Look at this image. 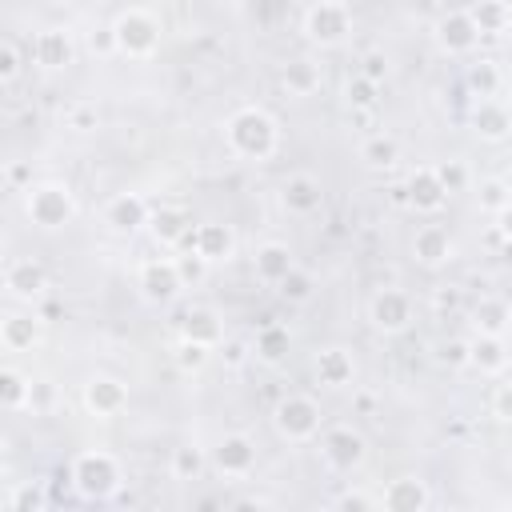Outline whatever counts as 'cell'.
<instances>
[{
    "label": "cell",
    "mask_w": 512,
    "mask_h": 512,
    "mask_svg": "<svg viewBox=\"0 0 512 512\" xmlns=\"http://www.w3.org/2000/svg\"><path fill=\"white\" fill-rule=\"evenodd\" d=\"M224 136H228V148H232L236 156H244V160H268V156L280 148V128H276V120H272L264 108H256V104L236 108V112L228 116V124H224Z\"/></svg>",
    "instance_id": "6da1fadb"
},
{
    "label": "cell",
    "mask_w": 512,
    "mask_h": 512,
    "mask_svg": "<svg viewBox=\"0 0 512 512\" xmlns=\"http://www.w3.org/2000/svg\"><path fill=\"white\" fill-rule=\"evenodd\" d=\"M72 488L84 496V500H108L116 488H120V464L112 452L104 448H88L72 460Z\"/></svg>",
    "instance_id": "7a4b0ae2"
},
{
    "label": "cell",
    "mask_w": 512,
    "mask_h": 512,
    "mask_svg": "<svg viewBox=\"0 0 512 512\" xmlns=\"http://www.w3.org/2000/svg\"><path fill=\"white\" fill-rule=\"evenodd\" d=\"M112 32H116V48H120L124 56H136V60L152 56L156 44H160V20H156L148 8H128V12H120L116 24H112Z\"/></svg>",
    "instance_id": "3957f363"
},
{
    "label": "cell",
    "mask_w": 512,
    "mask_h": 512,
    "mask_svg": "<svg viewBox=\"0 0 512 512\" xmlns=\"http://www.w3.org/2000/svg\"><path fill=\"white\" fill-rule=\"evenodd\" d=\"M24 208H28V220L36 224V228H64L68 220H72V212H76V200H72V192H68V184H28V200H24Z\"/></svg>",
    "instance_id": "277c9868"
},
{
    "label": "cell",
    "mask_w": 512,
    "mask_h": 512,
    "mask_svg": "<svg viewBox=\"0 0 512 512\" xmlns=\"http://www.w3.org/2000/svg\"><path fill=\"white\" fill-rule=\"evenodd\" d=\"M304 32H308V40H316L320 48H332V44H340V40L352 32V8H348L344 0H320V4L308 8Z\"/></svg>",
    "instance_id": "5b68a950"
},
{
    "label": "cell",
    "mask_w": 512,
    "mask_h": 512,
    "mask_svg": "<svg viewBox=\"0 0 512 512\" xmlns=\"http://www.w3.org/2000/svg\"><path fill=\"white\" fill-rule=\"evenodd\" d=\"M272 420H276V432L288 436V440H312L320 432V408H316L312 396H300V392L296 396H284L276 404Z\"/></svg>",
    "instance_id": "8992f818"
},
{
    "label": "cell",
    "mask_w": 512,
    "mask_h": 512,
    "mask_svg": "<svg viewBox=\"0 0 512 512\" xmlns=\"http://www.w3.org/2000/svg\"><path fill=\"white\" fill-rule=\"evenodd\" d=\"M184 288V276H180V264L172 256H156V260H144L140 264V292L152 300V304H168L176 300Z\"/></svg>",
    "instance_id": "52a82bcc"
},
{
    "label": "cell",
    "mask_w": 512,
    "mask_h": 512,
    "mask_svg": "<svg viewBox=\"0 0 512 512\" xmlns=\"http://www.w3.org/2000/svg\"><path fill=\"white\" fill-rule=\"evenodd\" d=\"M368 320H372V328H380L384 336L404 332V328L412 324V300H408V292H400V288H380V292L368 300Z\"/></svg>",
    "instance_id": "ba28073f"
},
{
    "label": "cell",
    "mask_w": 512,
    "mask_h": 512,
    "mask_svg": "<svg viewBox=\"0 0 512 512\" xmlns=\"http://www.w3.org/2000/svg\"><path fill=\"white\" fill-rule=\"evenodd\" d=\"M212 468L220 476H248L256 468V444L244 432H228L212 448Z\"/></svg>",
    "instance_id": "9c48e42d"
},
{
    "label": "cell",
    "mask_w": 512,
    "mask_h": 512,
    "mask_svg": "<svg viewBox=\"0 0 512 512\" xmlns=\"http://www.w3.org/2000/svg\"><path fill=\"white\" fill-rule=\"evenodd\" d=\"M404 200L416 208V212H440L444 208V200H448V188H444V180H440V172L432 168V164H420V168H412V176H408V184H404Z\"/></svg>",
    "instance_id": "30bf717a"
},
{
    "label": "cell",
    "mask_w": 512,
    "mask_h": 512,
    "mask_svg": "<svg viewBox=\"0 0 512 512\" xmlns=\"http://www.w3.org/2000/svg\"><path fill=\"white\" fill-rule=\"evenodd\" d=\"M320 452H324V460H328L332 468L352 472L356 464H364V436H360L356 428H348V424H336V428L324 432Z\"/></svg>",
    "instance_id": "8fae6325"
},
{
    "label": "cell",
    "mask_w": 512,
    "mask_h": 512,
    "mask_svg": "<svg viewBox=\"0 0 512 512\" xmlns=\"http://www.w3.org/2000/svg\"><path fill=\"white\" fill-rule=\"evenodd\" d=\"M184 244H188L196 256H204L208 264H220V260H228V256L236 252V236H232V228L220 224V220H204V224H196V228L188 232Z\"/></svg>",
    "instance_id": "7c38bea8"
},
{
    "label": "cell",
    "mask_w": 512,
    "mask_h": 512,
    "mask_svg": "<svg viewBox=\"0 0 512 512\" xmlns=\"http://www.w3.org/2000/svg\"><path fill=\"white\" fill-rule=\"evenodd\" d=\"M84 408L100 420H112L128 408V388L116 380V376H92L84 384Z\"/></svg>",
    "instance_id": "4fadbf2b"
},
{
    "label": "cell",
    "mask_w": 512,
    "mask_h": 512,
    "mask_svg": "<svg viewBox=\"0 0 512 512\" xmlns=\"http://www.w3.org/2000/svg\"><path fill=\"white\" fill-rule=\"evenodd\" d=\"M476 40H480V28H476L472 12L456 8V12H448V16H440V20H436V44H440L444 52H452V56L472 52V48H476Z\"/></svg>",
    "instance_id": "5bb4252c"
},
{
    "label": "cell",
    "mask_w": 512,
    "mask_h": 512,
    "mask_svg": "<svg viewBox=\"0 0 512 512\" xmlns=\"http://www.w3.org/2000/svg\"><path fill=\"white\" fill-rule=\"evenodd\" d=\"M152 220V208L140 192H120L104 204V224L116 228V232H136V228H148Z\"/></svg>",
    "instance_id": "9a60e30c"
},
{
    "label": "cell",
    "mask_w": 512,
    "mask_h": 512,
    "mask_svg": "<svg viewBox=\"0 0 512 512\" xmlns=\"http://www.w3.org/2000/svg\"><path fill=\"white\" fill-rule=\"evenodd\" d=\"M380 504H384L388 512H420V508L432 504V492H428L424 480H416V476H400V480H388V484H384Z\"/></svg>",
    "instance_id": "2e32d148"
},
{
    "label": "cell",
    "mask_w": 512,
    "mask_h": 512,
    "mask_svg": "<svg viewBox=\"0 0 512 512\" xmlns=\"http://www.w3.org/2000/svg\"><path fill=\"white\" fill-rule=\"evenodd\" d=\"M32 56H36L40 68L56 72V68H68V64H72L76 48H72V36H68L64 28H44V32H36V40H32Z\"/></svg>",
    "instance_id": "e0dca14e"
},
{
    "label": "cell",
    "mask_w": 512,
    "mask_h": 512,
    "mask_svg": "<svg viewBox=\"0 0 512 512\" xmlns=\"http://www.w3.org/2000/svg\"><path fill=\"white\" fill-rule=\"evenodd\" d=\"M472 128H476L480 140H492V144L504 140V136L512 132V112H508V104L496 100V96L476 100V108H472Z\"/></svg>",
    "instance_id": "ac0fdd59"
},
{
    "label": "cell",
    "mask_w": 512,
    "mask_h": 512,
    "mask_svg": "<svg viewBox=\"0 0 512 512\" xmlns=\"http://www.w3.org/2000/svg\"><path fill=\"white\" fill-rule=\"evenodd\" d=\"M4 288L16 296V300H36V296H44V288H48V272L36 264V260H12L8 264V272H4Z\"/></svg>",
    "instance_id": "d6986e66"
},
{
    "label": "cell",
    "mask_w": 512,
    "mask_h": 512,
    "mask_svg": "<svg viewBox=\"0 0 512 512\" xmlns=\"http://www.w3.org/2000/svg\"><path fill=\"white\" fill-rule=\"evenodd\" d=\"M280 200H284V208H288V212H296V216H312V212L320 208L324 192H320V180H316V176L296 172V176H288V180H284Z\"/></svg>",
    "instance_id": "ffe728a7"
},
{
    "label": "cell",
    "mask_w": 512,
    "mask_h": 512,
    "mask_svg": "<svg viewBox=\"0 0 512 512\" xmlns=\"http://www.w3.org/2000/svg\"><path fill=\"white\" fill-rule=\"evenodd\" d=\"M148 232H152L156 244H180L192 232V216L184 208H176V204H160L152 212V220H148Z\"/></svg>",
    "instance_id": "44dd1931"
},
{
    "label": "cell",
    "mask_w": 512,
    "mask_h": 512,
    "mask_svg": "<svg viewBox=\"0 0 512 512\" xmlns=\"http://www.w3.org/2000/svg\"><path fill=\"white\" fill-rule=\"evenodd\" d=\"M412 256H416L424 268H436V264L452 260V236H448V228H440V224H424V228H416Z\"/></svg>",
    "instance_id": "7402d4cb"
},
{
    "label": "cell",
    "mask_w": 512,
    "mask_h": 512,
    "mask_svg": "<svg viewBox=\"0 0 512 512\" xmlns=\"http://www.w3.org/2000/svg\"><path fill=\"white\" fill-rule=\"evenodd\" d=\"M252 268H256V280H264V284H280V280H284V276L296 268V260H292L288 244L268 240V244H260V248H256Z\"/></svg>",
    "instance_id": "603a6c76"
},
{
    "label": "cell",
    "mask_w": 512,
    "mask_h": 512,
    "mask_svg": "<svg viewBox=\"0 0 512 512\" xmlns=\"http://www.w3.org/2000/svg\"><path fill=\"white\" fill-rule=\"evenodd\" d=\"M352 376H356V364H352L348 348H320L316 352V380L324 388H344V384H352Z\"/></svg>",
    "instance_id": "cb8c5ba5"
},
{
    "label": "cell",
    "mask_w": 512,
    "mask_h": 512,
    "mask_svg": "<svg viewBox=\"0 0 512 512\" xmlns=\"http://www.w3.org/2000/svg\"><path fill=\"white\" fill-rule=\"evenodd\" d=\"M180 336L200 340V344H208V348L224 344V328H220V316H216L212 308H188L184 320H180Z\"/></svg>",
    "instance_id": "d4e9b609"
},
{
    "label": "cell",
    "mask_w": 512,
    "mask_h": 512,
    "mask_svg": "<svg viewBox=\"0 0 512 512\" xmlns=\"http://www.w3.org/2000/svg\"><path fill=\"white\" fill-rule=\"evenodd\" d=\"M0 340H4L8 352H28L40 340V320L32 312H16L0 324Z\"/></svg>",
    "instance_id": "484cf974"
},
{
    "label": "cell",
    "mask_w": 512,
    "mask_h": 512,
    "mask_svg": "<svg viewBox=\"0 0 512 512\" xmlns=\"http://www.w3.org/2000/svg\"><path fill=\"white\" fill-rule=\"evenodd\" d=\"M472 364L480 372H504L508 368V344H504V336L476 332V340H472Z\"/></svg>",
    "instance_id": "4316f807"
},
{
    "label": "cell",
    "mask_w": 512,
    "mask_h": 512,
    "mask_svg": "<svg viewBox=\"0 0 512 512\" xmlns=\"http://www.w3.org/2000/svg\"><path fill=\"white\" fill-rule=\"evenodd\" d=\"M508 316H512V308H508L500 296H484V300L476 304V312H472L476 332H492V336H504V332H508Z\"/></svg>",
    "instance_id": "83f0119b"
},
{
    "label": "cell",
    "mask_w": 512,
    "mask_h": 512,
    "mask_svg": "<svg viewBox=\"0 0 512 512\" xmlns=\"http://www.w3.org/2000/svg\"><path fill=\"white\" fill-rule=\"evenodd\" d=\"M284 352H288V328L284 324H264L260 332H256V340H252V356H260V360H268V364H276V360H284Z\"/></svg>",
    "instance_id": "f1b7e54d"
},
{
    "label": "cell",
    "mask_w": 512,
    "mask_h": 512,
    "mask_svg": "<svg viewBox=\"0 0 512 512\" xmlns=\"http://www.w3.org/2000/svg\"><path fill=\"white\" fill-rule=\"evenodd\" d=\"M28 400H32V380L16 368H4L0 372V404L8 412H16V408H28Z\"/></svg>",
    "instance_id": "f546056e"
},
{
    "label": "cell",
    "mask_w": 512,
    "mask_h": 512,
    "mask_svg": "<svg viewBox=\"0 0 512 512\" xmlns=\"http://www.w3.org/2000/svg\"><path fill=\"white\" fill-rule=\"evenodd\" d=\"M472 20H476L480 36H496V32H504V28H508L512 12H508V4H504V0H480V4L472 8Z\"/></svg>",
    "instance_id": "4dcf8cb0"
},
{
    "label": "cell",
    "mask_w": 512,
    "mask_h": 512,
    "mask_svg": "<svg viewBox=\"0 0 512 512\" xmlns=\"http://www.w3.org/2000/svg\"><path fill=\"white\" fill-rule=\"evenodd\" d=\"M284 88H288L292 96H312V92L320 88V68H316L312 60H292V64L284 68Z\"/></svg>",
    "instance_id": "1f68e13d"
},
{
    "label": "cell",
    "mask_w": 512,
    "mask_h": 512,
    "mask_svg": "<svg viewBox=\"0 0 512 512\" xmlns=\"http://www.w3.org/2000/svg\"><path fill=\"white\" fill-rule=\"evenodd\" d=\"M468 88L484 100V96H496L500 88H504V72H500V64L496 60H476L472 68H468Z\"/></svg>",
    "instance_id": "d6a6232c"
},
{
    "label": "cell",
    "mask_w": 512,
    "mask_h": 512,
    "mask_svg": "<svg viewBox=\"0 0 512 512\" xmlns=\"http://www.w3.org/2000/svg\"><path fill=\"white\" fill-rule=\"evenodd\" d=\"M360 160L372 164V168H392V164L400 160V144H396L392 136L376 132V136H368V140L360 144Z\"/></svg>",
    "instance_id": "836d02e7"
},
{
    "label": "cell",
    "mask_w": 512,
    "mask_h": 512,
    "mask_svg": "<svg viewBox=\"0 0 512 512\" xmlns=\"http://www.w3.org/2000/svg\"><path fill=\"white\" fill-rule=\"evenodd\" d=\"M208 460H212V456H204V448H196V444H180V448L172 452V480H196V476L204 472Z\"/></svg>",
    "instance_id": "e575fe53"
},
{
    "label": "cell",
    "mask_w": 512,
    "mask_h": 512,
    "mask_svg": "<svg viewBox=\"0 0 512 512\" xmlns=\"http://www.w3.org/2000/svg\"><path fill=\"white\" fill-rule=\"evenodd\" d=\"M476 200H480V208L484 212H504L508 204H512V184L508 180H500V176H488L484 184H480V192H476Z\"/></svg>",
    "instance_id": "d590c367"
},
{
    "label": "cell",
    "mask_w": 512,
    "mask_h": 512,
    "mask_svg": "<svg viewBox=\"0 0 512 512\" xmlns=\"http://www.w3.org/2000/svg\"><path fill=\"white\" fill-rule=\"evenodd\" d=\"M44 504H48V500H44V488L32 484V480H28V484H16V488L4 496V508H8V512H40Z\"/></svg>",
    "instance_id": "8d00e7d4"
},
{
    "label": "cell",
    "mask_w": 512,
    "mask_h": 512,
    "mask_svg": "<svg viewBox=\"0 0 512 512\" xmlns=\"http://www.w3.org/2000/svg\"><path fill=\"white\" fill-rule=\"evenodd\" d=\"M344 96H348V104H352V108H360V112H368V108H376V100H380V84L356 72V76L348 80V88H344Z\"/></svg>",
    "instance_id": "74e56055"
},
{
    "label": "cell",
    "mask_w": 512,
    "mask_h": 512,
    "mask_svg": "<svg viewBox=\"0 0 512 512\" xmlns=\"http://www.w3.org/2000/svg\"><path fill=\"white\" fill-rule=\"evenodd\" d=\"M208 356H212V348H208V344L180 336V344H176V368H180V372H200V368L208 364Z\"/></svg>",
    "instance_id": "f35d334b"
},
{
    "label": "cell",
    "mask_w": 512,
    "mask_h": 512,
    "mask_svg": "<svg viewBox=\"0 0 512 512\" xmlns=\"http://www.w3.org/2000/svg\"><path fill=\"white\" fill-rule=\"evenodd\" d=\"M276 288H280V296H284V300H292V304H304V300L312 296V288H316V284H312V276H308L304 268H292V272H288V276H284Z\"/></svg>",
    "instance_id": "ab89813d"
},
{
    "label": "cell",
    "mask_w": 512,
    "mask_h": 512,
    "mask_svg": "<svg viewBox=\"0 0 512 512\" xmlns=\"http://www.w3.org/2000/svg\"><path fill=\"white\" fill-rule=\"evenodd\" d=\"M440 364H448V368H464V364H472V340H460V336H452V340H444L440 344Z\"/></svg>",
    "instance_id": "60d3db41"
},
{
    "label": "cell",
    "mask_w": 512,
    "mask_h": 512,
    "mask_svg": "<svg viewBox=\"0 0 512 512\" xmlns=\"http://www.w3.org/2000/svg\"><path fill=\"white\" fill-rule=\"evenodd\" d=\"M360 76L384 84V76H388V56H384V52H364V60H360Z\"/></svg>",
    "instance_id": "b9f144b4"
},
{
    "label": "cell",
    "mask_w": 512,
    "mask_h": 512,
    "mask_svg": "<svg viewBox=\"0 0 512 512\" xmlns=\"http://www.w3.org/2000/svg\"><path fill=\"white\" fill-rule=\"evenodd\" d=\"M436 172H440V180H444V188H448V192H460V188H464V180H468V172H464V164H460V160H444V164H436Z\"/></svg>",
    "instance_id": "7bdbcfd3"
},
{
    "label": "cell",
    "mask_w": 512,
    "mask_h": 512,
    "mask_svg": "<svg viewBox=\"0 0 512 512\" xmlns=\"http://www.w3.org/2000/svg\"><path fill=\"white\" fill-rule=\"evenodd\" d=\"M460 300H464V296H460V288H456V284H440V288L432 292V308H436V312H456V308H460Z\"/></svg>",
    "instance_id": "ee69618b"
},
{
    "label": "cell",
    "mask_w": 512,
    "mask_h": 512,
    "mask_svg": "<svg viewBox=\"0 0 512 512\" xmlns=\"http://www.w3.org/2000/svg\"><path fill=\"white\" fill-rule=\"evenodd\" d=\"M492 412L500 420H512V380H500L496 392H492Z\"/></svg>",
    "instance_id": "f6af8a7d"
},
{
    "label": "cell",
    "mask_w": 512,
    "mask_h": 512,
    "mask_svg": "<svg viewBox=\"0 0 512 512\" xmlns=\"http://www.w3.org/2000/svg\"><path fill=\"white\" fill-rule=\"evenodd\" d=\"M16 72H20V52H16V44H4V48H0V80L12 84Z\"/></svg>",
    "instance_id": "bcb514c9"
},
{
    "label": "cell",
    "mask_w": 512,
    "mask_h": 512,
    "mask_svg": "<svg viewBox=\"0 0 512 512\" xmlns=\"http://www.w3.org/2000/svg\"><path fill=\"white\" fill-rule=\"evenodd\" d=\"M176 264H180V276H184V284H188V280H200V276H204V264H208V260L188 248L184 256H176Z\"/></svg>",
    "instance_id": "7dc6e473"
},
{
    "label": "cell",
    "mask_w": 512,
    "mask_h": 512,
    "mask_svg": "<svg viewBox=\"0 0 512 512\" xmlns=\"http://www.w3.org/2000/svg\"><path fill=\"white\" fill-rule=\"evenodd\" d=\"M68 124H72V128H80V132L96 128V108H88V104H76V108L68 112Z\"/></svg>",
    "instance_id": "c3c4849f"
},
{
    "label": "cell",
    "mask_w": 512,
    "mask_h": 512,
    "mask_svg": "<svg viewBox=\"0 0 512 512\" xmlns=\"http://www.w3.org/2000/svg\"><path fill=\"white\" fill-rule=\"evenodd\" d=\"M248 352H252V348H248L244 340H224V360H228L232 368H240V364L248 360Z\"/></svg>",
    "instance_id": "681fc988"
},
{
    "label": "cell",
    "mask_w": 512,
    "mask_h": 512,
    "mask_svg": "<svg viewBox=\"0 0 512 512\" xmlns=\"http://www.w3.org/2000/svg\"><path fill=\"white\" fill-rule=\"evenodd\" d=\"M340 508H376L380 504V496H364V492H344L340 500H336Z\"/></svg>",
    "instance_id": "f907efd6"
},
{
    "label": "cell",
    "mask_w": 512,
    "mask_h": 512,
    "mask_svg": "<svg viewBox=\"0 0 512 512\" xmlns=\"http://www.w3.org/2000/svg\"><path fill=\"white\" fill-rule=\"evenodd\" d=\"M8 184L12 188H24V184H32V164H8Z\"/></svg>",
    "instance_id": "816d5d0a"
},
{
    "label": "cell",
    "mask_w": 512,
    "mask_h": 512,
    "mask_svg": "<svg viewBox=\"0 0 512 512\" xmlns=\"http://www.w3.org/2000/svg\"><path fill=\"white\" fill-rule=\"evenodd\" d=\"M52 404V384H32V400H28V408H48Z\"/></svg>",
    "instance_id": "f5cc1de1"
},
{
    "label": "cell",
    "mask_w": 512,
    "mask_h": 512,
    "mask_svg": "<svg viewBox=\"0 0 512 512\" xmlns=\"http://www.w3.org/2000/svg\"><path fill=\"white\" fill-rule=\"evenodd\" d=\"M496 228H500V236L512 244V204H508L504 212H496Z\"/></svg>",
    "instance_id": "db71d44e"
},
{
    "label": "cell",
    "mask_w": 512,
    "mask_h": 512,
    "mask_svg": "<svg viewBox=\"0 0 512 512\" xmlns=\"http://www.w3.org/2000/svg\"><path fill=\"white\" fill-rule=\"evenodd\" d=\"M504 92H508V96H512V68H508V72H504Z\"/></svg>",
    "instance_id": "11a10c76"
},
{
    "label": "cell",
    "mask_w": 512,
    "mask_h": 512,
    "mask_svg": "<svg viewBox=\"0 0 512 512\" xmlns=\"http://www.w3.org/2000/svg\"><path fill=\"white\" fill-rule=\"evenodd\" d=\"M52 4H72V0H52Z\"/></svg>",
    "instance_id": "9f6ffc18"
},
{
    "label": "cell",
    "mask_w": 512,
    "mask_h": 512,
    "mask_svg": "<svg viewBox=\"0 0 512 512\" xmlns=\"http://www.w3.org/2000/svg\"><path fill=\"white\" fill-rule=\"evenodd\" d=\"M508 332H512V316H508Z\"/></svg>",
    "instance_id": "6f0895ef"
},
{
    "label": "cell",
    "mask_w": 512,
    "mask_h": 512,
    "mask_svg": "<svg viewBox=\"0 0 512 512\" xmlns=\"http://www.w3.org/2000/svg\"><path fill=\"white\" fill-rule=\"evenodd\" d=\"M344 4H352V0H344Z\"/></svg>",
    "instance_id": "680465c9"
}]
</instances>
